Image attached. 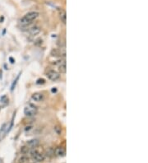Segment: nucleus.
<instances>
[{
	"mask_svg": "<svg viewBox=\"0 0 148 163\" xmlns=\"http://www.w3.org/2000/svg\"><path fill=\"white\" fill-rule=\"evenodd\" d=\"M9 60L11 61V63H12V64H14V62H15V60H13L12 58H9Z\"/></svg>",
	"mask_w": 148,
	"mask_h": 163,
	"instance_id": "18",
	"label": "nucleus"
},
{
	"mask_svg": "<svg viewBox=\"0 0 148 163\" xmlns=\"http://www.w3.org/2000/svg\"><path fill=\"white\" fill-rule=\"evenodd\" d=\"M4 17H0V22H4Z\"/></svg>",
	"mask_w": 148,
	"mask_h": 163,
	"instance_id": "20",
	"label": "nucleus"
},
{
	"mask_svg": "<svg viewBox=\"0 0 148 163\" xmlns=\"http://www.w3.org/2000/svg\"><path fill=\"white\" fill-rule=\"evenodd\" d=\"M57 92V88H54L52 89V92Z\"/></svg>",
	"mask_w": 148,
	"mask_h": 163,
	"instance_id": "19",
	"label": "nucleus"
},
{
	"mask_svg": "<svg viewBox=\"0 0 148 163\" xmlns=\"http://www.w3.org/2000/svg\"><path fill=\"white\" fill-rule=\"evenodd\" d=\"M46 76L49 79L51 80L53 82H55L57 80H59L60 78V74L59 73H58L55 70H53V69H49L46 71Z\"/></svg>",
	"mask_w": 148,
	"mask_h": 163,
	"instance_id": "4",
	"label": "nucleus"
},
{
	"mask_svg": "<svg viewBox=\"0 0 148 163\" xmlns=\"http://www.w3.org/2000/svg\"><path fill=\"white\" fill-rule=\"evenodd\" d=\"M0 110H1V106H0Z\"/></svg>",
	"mask_w": 148,
	"mask_h": 163,
	"instance_id": "21",
	"label": "nucleus"
},
{
	"mask_svg": "<svg viewBox=\"0 0 148 163\" xmlns=\"http://www.w3.org/2000/svg\"><path fill=\"white\" fill-rule=\"evenodd\" d=\"M38 16H39V12H29L21 18L19 20V23L21 27H27L32 23V22L36 20Z\"/></svg>",
	"mask_w": 148,
	"mask_h": 163,
	"instance_id": "1",
	"label": "nucleus"
},
{
	"mask_svg": "<svg viewBox=\"0 0 148 163\" xmlns=\"http://www.w3.org/2000/svg\"><path fill=\"white\" fill-rule=\"evenodd\" d=\"M26 160H27L26 157L23 156V157H21L20 158V163H25L26 162Z\"/></svg>",
	"mask_w": 148,
	"mask_h": 163,
	"instance_id": "17",
	"label": "nucleus"
},
{
	"mask_svg": "<svg viewBox=\"0 0 148 163\" xmlns=\"http://www.w3.org/2000/svg\"><path fill=\"white\" fill-rule=\"evenodd\" d=\"M44 98V96L43 93H40V92H36L34 93L33 95L31 96V99L34 101H36V102H40L42 101Z\"/></svg>",
	"mask_w": 148,
	"mask_h": 163,
	"instance_id": "7",
	"label": "nucleus"
},
{
	"mask_svg": "<svg viewBox=\"0 0 148 163\" xmlns=\"http://www.w3.org/2000/svg\"><path fill=\"white\" fill-rule=\"evenodd\" d=\"M54 132L56 133L58 135H60V134H62V128L60 127V126H59V125L54 126Z\"/></svg>",
	"mask_w": 148,
	"mask_h": 163,
	"instance_id": "13",
	"label": "nucleus"
},
{
	"mask_svg": "<svg viewBox=\"0 0 148 163\" xmlns=\"http://www.w3.org/2000/svg\"><path fill=\"white\" fill-rule=\"evenodd\" d=\"M37 111H38V109H37V107L34 104L29 103L24 108L25 116H28V117L35 116L37 114Z\"/></svg>",
	"mask_w": 148,
	"mask_h": 163,
	"instance_id": "3",
	"label": "nucleus"
},
{
	"mask_svg": "<svg viewBox=\"0 0 148 163\" xmlns=\"http://www.w3.org/2000/svg\"><path fill=\"white\" fill-rule=\"evenodd\" d=\"M28 32L31 36H36L40 32V28L38 26H32L29 28Z\"/></svg>",
	"mask_w": 148,
	"mask_h": 163,
	"instance_id": "9",
	"label": "nucleus"
},
{
	"mask_svg": "<svg viewBox=\"0 0 148 163\" xmlns=\"http://www.w3.org/2000/svg\"><path fill=\"white\" fill-rule=\"evenodd\" d=\"M19 77H20V74H19V75L16 77V79L14 80V82L12 83V88H11V91H12H12H13V90H14V88H15V87H16V83H17V81H18V79H19Z\"/></svg>",
	"mask_w": 148,
	"mask_h": 163,
	"instance_id": "14",
	"label": "nucleus"
},
{
	"mask_svg": "<svg viewBox=\"0 0 148 163\" xmlns=\"http://www.w3.org/2000/svg\"><path fill=\"white\" fill-rule=\"evenodd\" d=\"M39 144H40V141L38 139H34L29 140L28 142L26 143V146L29 147L30 149H32V148H35V147H38Z\"/></svg>",
	"mask_w": 148,
	"mask_h": 163,
	"instance_id": "8",
	"label": "nucleus"
},
{
	"mask_svg": "<svg viewBox=\"0 0 148 163\" xmlns=\"http://www.w3.org/2000/svg\"><path fill=\"white\" fill-rule=\"evenodd\" d=\"M1 102L2 103H4V104H6V103H8V98L7 97V96H3L2 97H1Z\"/></svg>",
	"mask_w": 148,
	"mask_h": 163,
	"instance_id": "15",
	"label": "nucleus"
},
{
	"mask_svg": "<svg viewBox=\"0 0 148 163\" xmlns=\"http://www.w3.org/2000/svg\"><path fill=\"white\" fill-rule=\"evenodd\" d=\"M30 154H31L32 159L36 162H42V161H44V157H45L44 153L42 151V149L39 147V146L31 149Z\"/></svg>",
	"mask_w": 148,
	"mask_h": 163,
	"instance_id": "2",
	"label": "nucleus"
},
{
	"mask_svg": "<svg viewBox=\"0 0 148 163\" xmlns=\"http://www.w3.org/2000/svg\"><path fill=\"white\" fill-rule=\"evenodd\" d=\"M59 18L63 23L66 24V22H67V13L63 9H61L59 11Z\"/></svg>",
	"mask_w": 148,
	"mask_h": 163,
	"instance_id": "10",
	"label": "nucleus"
},
{
	"mask_svg": "<svg viewBox=\"0 0 148 163\" xmlns=\"http://www.w3.org/2000/svg\"><path fill=\"white\" fill-rule=\"evenodd\" d=\"M45 83V80L43 79V78H40V79H38L36 81V84H44Z\"/></svg>",
	"mask_w": 148,
	"mask_h": 163,
	"instance_id": "16",
	"label": "nucleus"
},
{
	"mask_svg": "<svg viewBox=\"0 0 148 163\" xmlns=\"http://www.w3.org/2000/svg\"><path fill=\"white\" fill-rule=\"evenodd\" d=\"M54 155L59 157H64L66 156V149L64 147H57L54 150Z\"/></svg>",
	"mask_w": 148,
	"mask_h": 163,
	"instance_id": "5",
	"label": "nucleus"
},
{
	"mask_svg": "<svg viewBox=\"0 0 148 163\" xmlns=\"http://www.w3.org/2000/svg\"><path fill=\"white\" fill-rule=\"evenodd\" d=\"M6 130H7V124L5 123L2 125V127L0 129V140L1 138H3V136L6 134Z\"/></svg>",
	"mask_w": 148,
	"mask_h": 163,
	"instance_id": "11",
	"label": "nucleus"
},
{
	"mask_svg": "<svg viewBox=\"0 0 148 163\" xmlns=\"http://www.w3.org/2000/svg\"><path fill=\"white\" fill-rule=\"evenodd\" d=\"M51 55L54 56V57H62V56H64L65 58L66 57V52H65V50L62 51V49H59V50L54 49L51 51Z\"/></svg>",
	"mask_w": 148,
	"mask_h": 163,
	"instance_id": "6",
	"label": "nucleus"
},
{
	"mask_svg": "<svg viewBox=\"0 0 148 163\" xmlns=\"http://www.w3.org/2000/svg\"><path fill=\"white\" fill-rule=\"evenodd\" d=\"M59 70L61 73H65L66 72H67V64H66V62H64L63 64L59 65Z\"/></svg>",
	"mask_w": 148,
	"mask_h": 163,
	"instance_id": "12",
	"label": "nucleus"
}]
</instances>
